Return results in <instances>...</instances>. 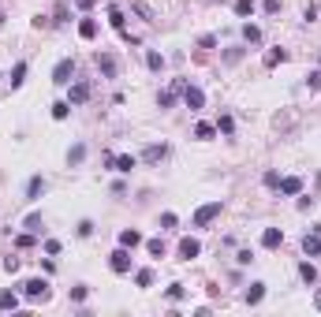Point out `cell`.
Segmentation results:
<instances>
[{
    "label": "cell",
    "mask_w": 321,
    "mask_h": 317,
    "mask_svg": "<svg viewBox=\"0 0 321 317\" xmlns=\"http://www.w3.org/2000/svg\"><path fill=\"white\" fill-rule=\"evenodd\" d=\"M217 217H221V201H205V205H198V213H194V228L213 224Z\"/></svg>",
    "instance_id": "obj_1"
},
{
    "label": "cell",
    "mask_w": 321,
    "mask_h": 317,
    "mask_svg": "<svg viewBox=\"0 0 321 317\" xmlns=\"http://www.w3.org/2000/svg\"><path fill=\"white\" fill-rule=\"evenodd\" d=\"M19 287H23V295H26V299H34V302L37 299H41V302L49 299V284H45L41 276H34V280H26V284H19Z\"/></svg>",
    "instance_id": "obj_2"
},
{
    "label": "cell",
    "mask_w": 321,
    "mask_h": 317,
    "mask_svg": "<svg viewBox=\"0 0 321 317\" xmlns=\"http://www.w3.org/2000/svg\"><path fill=\"white\" fill-rule=\"evenodd\" d=\"M71 79H75V60H60L52 67V82L56 86H71Z\"/></svg>",
    "instance_id": "obj_3"
},
{
    "label": "cell",
    "mask_w": 321,
    "mask_h": 317,
    "mask_svg": "<svg viewBox=\"0 0 321 317\" xmlns=\"http://www.w3.org/2000/svg\"><path fill=\"white\" fill-rule=\"evenodd\" d=\"M109 265H112V273H131V250H127V246L112 250L109 254Z\"/></svg>",
    "instance_id": "obj_4"
},
{
    "label": "cell",
    "mask_w": 321,
    "mask_h": 317,
    "mask_svg": "<svg viewBox=\"0 0 321 317\" xmlns=\"http://www.w3.org/2000/svg\"><path fill=\"white\" fill-rule=\"evenodd\" d=\"M202 254V243H198V239H179V261H194V257Z\"/></svg>",
    "instance_id": "obj_5"
},
{
    "label": "cell",
    "mask_w": 321,
    "mask_h": 317,
    "mask_svg": "<svg viewBox=\"0 0 321 317\" xmlns=\"http://www.w3.org/2000/svg\"><path fill=\"white\" fill-rule=\"evenodd\" d=\"M183 86H187L183 79H176V82H172V86H168V90H165V93L157 97V104H161V109H172V104H176V97L183 93Z\"/></svg>",
    "instance_id": "obj_6"
},
{
    "label": "cell",
    "mask_w": 321,
    "mask_h": 317,
    "mask_svg": "<svg viewBox=\"0 0 321 317\" xmlns=\"http://www.w3.org/2000/svg\"><path fill=\"white\" fill-rule=\"evenodd\" d=\"M97 71L105 75V79H116V71H120L116 56H112V52H97Z\"/></svg>",
    "instance_id": "obj_7"
},
{
    "label": "cell",
    "mask_w": 321,
    "mask_h": 317,
    "mask_svg": "<svg viewBox=\"0 0 321 317\" xmlns=\"http://www.w3.org/2000/svg\"><path fill=\"white\" fill-rule=\"evenodd\" d=\"M109 165L112 168H116V172H131V168H138V157H131V153H120V157H112V153H109Z\"/></svg>",
    "instance_id": "obj_8"
},
{
    "label": "cell",
    "mask_w": 321,
    "mask_h": 317,
    "mask_svg": "<svg viewBox=\"0 0 321 317\" xmlns=\"http://www.w3.org/2000/svg\"><path fill=\"white\" fill-rule=\"evenodd\" d=\"M183 101H187V109H202V104H205V93L202 90H198V86H183Z\"/></svg>",
    "instance_id": "obj_9"
},
{
    "label": "cell",
    "mask_w": 321,
    "mask_h": 317,
    "mask_svg": "<svg viewBox=\"0 0 321 317\" xmlns=\"http://www.w3.org/2000/svg\"><path fill=\"white\" fill-rule=\"evenodd\" d=\"M303 254H306V257H321V232L303 235Z\"/></svg>",
    "instance_id": "obj_10"
},
{
    "label": "cell",
    "mask_w": 321,
    "mask_h": 317,
    "mask_svg": "<svg viewBox=\"0 0 321 317\" xmlns=\"http://www.w3.org/2000/svg\"><path fill=\"white\" fill-rule=\"evenodd\" d=\"M165 157H168V146H165V142H161V146H146L142 149V161H146V165H161Z\"/></svg>",
    "instance_id": "obj_11"
},
{
    "label": "cell",
    "mask_w": 321,
    "mask_h": 317,
    "mask_svg": "<svg viewBox=\"0 0 321 317\" xmlns=\"http://www.w3.org/2000/svg\"><path fill=\"white\" fill-rule=\"evenodd\" d=\"M280 243H284V232H280V228H265V232H261V246H265V250H277Z\"/></svg>",
    "instance_id": "obj_12"
},
{
    "label": "cell",
    "mask_w": 321,
    "mask_h": 317,
    "mask_svg": "<svg viewBox=\"0 0 321 317\" xmlns=\"http://www.w3.org/2000/svg\"><path fill=\"white\" fill-rule=\"evenodd\" d=\"M68 101H71V104H82V101H90V82H75L71 90H68Z\"/></svg>",
    "instance_id": "obj_13"
},
{
    "label": "cell",
    "mask_w": 321,
    "mask_h": 317,
    "mask_svg": "<svg viewBox=\"0 0 321 317\" xmlns=\"http://www.w3.org/2000/svg\"><path fill=\"white\" fill-rule=\"evenodd\" d=\"M138 243H142V235H138L135 228H124V232H120V246H127V250H135Z\"/></svg>",
    "instance_id": "obj_14"
},
{
    "label": "cell",
    "mask_w": 321,
    "mask_h": 317,
    "mask_svg": "<svg viewBox=\"0 0 321 317\" xmlns=\"http://www.w3.org/2000/svg\"><path fill=\"white\" fill-rule=\"evenodd\" d=\"M41 194H45V179H41V176H34L30 183H26V198H30V201H37Z\"/></svg>",
    "instance_id": "obj_15"
},
{
    "label": "cell",
    "mask_w": 321,
    "mask_h": 317,
    "mask_svg": "<svg viewBox=\"0 0 321 317\" xmlns=\"http://www.w3.org/2000/svg\"><path fill=\"white\" fill-rule=\"evenodd\" d=\"M299 190H303V179H299V176L280 179V194H299Z\"/></svg>",
    "instance_id": "obj_16"
},
{
    "label": "cell",
    "mask_w": 321,
    "mask_h": 317,
    "mask_svg": "<svg viewBox=\"0 0 321 317\" xmlns=\"http://www.w3.org/2000/svg\"><path fill=\"white\" fill-rule=\"evenodd\" d=\"M261 299H265V284H250V287H247V302L258 306Z\"/></svg>",
    "instance_id": "obj_17"
},
{
    "label": "cell",
    "mask_w": 321,
    "mask_h": 317,
    "mask_svg": "<svg viewBox=\"0 0 321 317\" xmlns=\"http://www.w3.org/2000/svg\"><path fill=\"white\" fill-rule=\"evenodd\" d=\"M284 60H288V52L280 49V45H277V49H269V52H265V67H277V64H284Z\"/></svg>",
    "instance_id": "obj_18"
},
{
    "label": "cell",
    "mask_w": 321,
    "mask_h": 317,
    "mask_svg": "<svg viewBox=\"0 0 321 317\" xmlns=\"http://www.w3.org/2000/svg\"><path fill=\"white\" fill-rule=\"evenodd\" d=\"M254 8H258L254 0H235V15H239V19H250V15H254Z\"/></svg>",
    "instance_id": "obj_19"
},
{
    "label": "cell",
    "mask_w": 321,
    "mask_h": 317,
    "mask_svg": "<svg viewBox=\"0 0 321 317\" xmlns=\"http://www.w3.org/2000/svg\"><path fill=\"white\" fill-rule=\"evenodd\" d=\"M79 34L86 37V41H93V37H97V23H93V19H82V23H79Z\"/></svg>",
    "instance_id": "obj_20"
},
{
    "label": "cell",
    "mask_w": 321,
    "mask_h": 317,
    "mask_svg": "<svg viewBox=\"0 0 321 317\" xmlns=\"http://www.w3.org/2000/svg\"><path fill=\"white\" fill-rule=\"evenodd\" d=\"M146 67H149V71H161V67H165V56H161L157 49H149L146 52Z\"/></svg>",
    "instance_id": "obj_21"
},
{
    "label": "cell",
    "mask_w": 321,
    "mask_h": 317,
    "mask_svg": "<svg viewBox=\"0 0 321 317\" xmlns=\"http://www.w3.org/2000/svg\"><path fill=\"white\" fill-rule=\"evenodd\" d=\"M19 306V295L15 291H0V310H15Z\"/></svg>",
    "instance_id": "obj_22"
},
{
    "label": "cell",
    "mask_w": 321,
    "mask_h": 317,
    "mask_svg": "<svg viewBox=\"0 0 321 317\" xmlns=\"http://www.w3.org/2000/svg\"><path fill=\"white\" fill-rule=\"evenodd\" d=\"M213 134H217V127H213V123H198V127H194V138H202V142H209Z\"/></svg>",
    "instance_id": "obj_23"
},
{
    "label": "cell",
    "mask_w": 321,
    "mask_h": 317,
    "mask_svg": "<svg viewBox=\"0 0 321 317\" xmlns=\"http://www.w3.org/2000/svg\"><path fill=\"white\" fill-rule=\"evenodd\" d=\"M23 79H26V64L19 60V64H15V71H12V90H19V86H23Z\"/></svg>",
    "instance_id": "obj_24"
},
{
    "label": "cell",
    "mask_w": 321,
    "mask_h": 317,
    "mask_svg": "<svg viewBox=\"0 0 321 317\" xmlns=\"http://www.w3.org/2000/svg\"><path fill=\"white\" fill-rule=\"evenodd\" d=\"M109 23H112V30L124 34V12H120V8H109Z\"/></svg>",
    "instance_id": "obj_25"
},
{
    "label": "cell",
    "mask_w": 321,
    "mask_h": 317,
    "mask_svg": "<svg viewBox=\"0 0 321 317\" xmlns=\"http://www.w3.org/2000/svg\"><path fill=\"white\" fill-rule=\"evenodd\" d=\"M68 112H71V101H56L52 104V120H68Z\"/></svg>",
    "instance_id": "obj_26"
},
{
    "label": "cell",
    "mask_w": 321,
    "mask_h": 317,
    "mask_svg": "<svg viewBox=\"0 0 321 317\" xmlns=\"http://www.w3.org/2000/svg\"><path fill=\"white\" fill-rule=\"evenodd\" d=\"M82 157H86V146H71V153H68V165H82Z\"/></svg>",
    "instance_id": "obj_27"
},
{
    "label": "cell",
    "mask_w": 321,
    "mask_h": 317,
    "mask_svg": "<svg viewBox=\"0 0 321 317\" xmlns=\"http://www.w3.org/2000/svg\"><path fill=\"white\" fill-rule=\"evenodd\" d=\"M299 276H303L306 284H314V280H317V269L310 265V261H303V265H299Z\"/></svg>",
    "instance_id": "obj_28"
},
{
    "label": "cell",
    "mask_w": 321,
    "mask_h": 317,
    "mask_svg": "<svg viewBox=\"0 0 321 317\" xmlns=\"http://www.w3.org/2000/svg\"><path fill=\"white\" fill-rule=\"evenodd\" d=\"M243 37H247V45H258V41H261V30L247 23V26H243Z\"/></svg>",
    "instance_id": "obj_29"
},
{
    "label": "cell",
    "mask_w": 321,
    "mask_h": 317,
    "mask_svg": "<svg viewBox=\"0 0 321 317\" xmlns=\"http://www.w3.org/2000/svg\"><path fill=\"white\" fill-rule=\"evenodd\" d=\"M135 284L138 287H149V284H153V273H149V269H138V273H135Z\"/></svg>",
    "instance_id": "obj_30"
},
{
    "label": "cell",
    "mask_w": 321,
    "mask_h": 317,
    "mask_svg": "<svg viewBox=\"0 0 321 317\" xmlns=\"http://www.w3.org/2000/svg\"><path fill=\"white\" fill-rule=\"evenodd\" d=\"M217 131H221V134H232L235 131V120L232 116H221V120H217Z\"/></svg>",
    "instance_id": "obj_31"
},
{
    "label": "cell",
    "mask_w": 321,
    "mask_h": 317,
    "mask_svg": "<svg viewBox=\"0 0 321 317\" xmlns=\"http://www.w3.org/2000/svg\"><path fill=\"white\" fill-rule=\"evenodd\" d=\"M306 86H310L314 93H321V67H317V71H310V75H306Z\"/></svg>",
    "instance_id": "obj_32"
},
{
    "label": "cell",
    "mask_w": 321,
    "mask_h": 317,
    "mask_svg": "<svg viewBox=\"0 0 321 317\" xmlns=\"http://www.w3.org/2000/svg\"><path fill=\"white\" fill-rule=\"evenodd\" d=\"M23 228H30V232H41V213H30L23 220Z\"/></svg>",
    "instance_id": "obj_33"
},
{
    "label": "cell",
    "mask_w": 321,
    "mask_h": 317,
    "mask_svg": "<svg viewBox=\"0 0 321 317\" xmlns=\"http://www.w3.org/2000/svg\"><path fill=\"white\" fill-rule=\"evenodd\" d=\"M146 250L153 254V257H165V243H161V239H149V243H146Z\"/></svg>",
    "instance_id": "obj_34"
},
{
    "label": "cell",
    "mask_w": 321,
    "mask_h": 317,
    "mask_svg": "<svg viewBox=\"0 0 321 317\" xmlns=\"http://www.w3.org/2000/svg\"><path fill=\"white\" fill-rule=\"evenodd\" d=\"M15 246H19V250H26V246H34V232H23V235H15Z\"/></svg>",
    "instance_id": "obj_35"
},
{
    "label": "cell",
    "mask_w": 321,
    "mask_h": 317,
    "mask_svg": "<svg viewBox=\"0 0 321 317\" xmlns=\"http://www.w3.org/2000/svg\"><path fill=\"white\" fill-rule=\"evenodd\" d=\"M179 299H183V284H172L168 287V302H179Z\"/></svg>",
    "instance_id": "obj_36"
},
{
    "label": "cell",
    "mask_w": 321,
    "mask_h": 317,
    "mask_svg": "<svg viewBox=\"0 0 321 317\" xmlns=\"http://www.w3.org/2000/svg\"><path fill=\"white\" fill-rule=\"evenodd\" d=\"M86 295H90L86 287H71V302H86Z\"/></svg>",
    "instance_id": "obj_37"
},
{
    "label": "cell",
    "mask_w": 321,
    "mask_h": 317,
    "mask_svg": "<svg viewBox=\"0 0 321 317\" xmlns=\"http://www.w3.org/2000/svg\"><path fill=\"white\" fill-rule=\"evenodd\" d=\"M261 183H265V187H273V190H277V187H280V176H277V172H265V179H261Z\"/></svg>",
    "instance_id": "obj_38"
},
{
    "label": "cell",
    "mask_w": 321,
    "mask_h": 317,
    "mask_svg": "<svg viewBox=\"0 0 321 317\" xmlns=\"http://www.w3.org/2000/svg\"><path fill=\"white\" fill-rule=\"evenodd\" d=\"M224 60H228V64H239L243 60V49H228V52H224Z\"/></svg>",
    "instance_id": "obj_39"
},
{
    "label": "cell",
    "mask_w": 321,
    "mask_h": 317,
    "mask_svg": "<svg viewBox=\"0 0 321 317\" xmlns=\"http://www.w3.org/2000/svg\"><path fill=\"white\" fill-rule=\"evenodd\" d=\"M261 8H265L269 15H277V12H280V0H261Z\"/></svg>",
    "instance_id": "obj_40"
},
{
    "label": "cell",
    "mask_w": 321,
    "mask_h": 317,
    "mask_svg": "<svg viewBox=\"0 0 321 317\" xmlns=\"http://www.w3.org/2000/svg\"><path fill=\"white\" fill-rule=\"evenodd\" d=\"M235 261H239V265H250L254 254H250V250H239V254H235Z\"/></svg>",
    "instance_id": "obj_41"
},
{
    "label": "cell",
    "mask_w": 321,
    "mask_h": 317,
    "mask_svg": "<svg viewBox=\"0 0 321 317\" xmlns=\"http://www.w3.org/2000/svg\"><path fill=\"white\" fill-rule=\"evenodd\" d=\"M198 45H202V49H213V45H217V37H213V34H205V37H198Z\"/></svg>",
    "instance_id": "obj_42"
},
{
    "label": "cell",
    "mask_w": 321,
    "mask_h": 317,
    "mask_svg": "<svg viewBox=\"0 0 321 317\" xmlns=\"http://www.w3.org/2000/svg\"><path fill=\"white\" fill-rule=\"evenodd\" d=\"M161 228H176V213H165V217H161Z\"/></svg>",
    "instance_id": "obj_43"
},
{
    "label": "cell",
    "mask_w": 321,
    "mask_h": 317,
    "mask_svg": "<svg viewBox=\"0 0 321 317\" xmlns=\"http://www.w3.org/2000/svg\"><path fill=\"white\" fill-rule=\"evenodd\" d=\"M79 235H82V239L93 235V224H90V220H82V224H79Z\"/></svg>",
    "instance_id": "obj_44"
},
{
    "label": "cell",
    "mask_w": 321,
    "mask_h": 317,
    "mask_svg": "<svg viewBox=\"0 0 321 317\" xmlns=\"http://www.w3.org/2000/svg\"><path fill=\"white\" fill-rule=\"evenodd\" d=\"M4 269L8 273H19V257H4Z\"/></svg>",
    "instance_id": "obj_45"
},
{
    "label": "cell",
    "mask_w": 321,
    "mask_h": 317,
    "mask_svg": "<svg viewBox=\"0 0 321 317\" xmlns=\"http://www.w3.org/2000/svg\"><path fill=\"white\" fill-rule=\"evenodd\" d=\"M135 15H142V19H153V12H149L146 4H135Z\"/></svg>",
    "instance_id": "obj_46"
},
{
    "label": "cell",
    "mask_w": 321,
    "mask_h": 317,
    "mask_svg": "<svg viewBox=\"0 0 321 317\" xmlns=\"http://www.w3.org/2000/svg\"><path fill=\"white\" fill-rule=\"evenodd\" d=\"M75 4H79L82 12H90V8H93V0H75Z\"/></svg>",
    "instance_id": "obj_47"
},
{
    "label": "cell",
    "mask_w": 321,
    "mask_h": 317,
    "mask_svg": "<svg viewBox=\"0 0 321 317\" xmlns=\"http://www.w3.org/2000/svg\"><path fill=\"white\" fill-rule=\"evenodd\" d=\"M314 306H317V310H321V291H317V295H314Z\"/></svg>",
    "instance_id": "obj_48"
},
{
    "label": "cell",
    "mask_w": 321,
    "mask_h": 317,
    "mask_svg": "<svg viewBox=\"0 0 321 317\" xmlns=\"http://www.w3.org/2000/svg\"><path fill=\"white\" fill-rule=\"evenodd\" d=\"M0 23H4V15H0Z\"/></svg>",
    "instance_id": "obj_49"
}]
</instances>
